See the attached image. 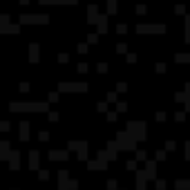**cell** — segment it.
Listing matches in <instances>:
<instances>
[{
  "label": "cell",
  "instance_id": "1",
  "mask_svg": "<svg viewBox=\"0 0 190 190\" xmlns=\"http://www.w3.org/2000/svg\"><path fill=\"white\" fill-rule=\"evenodd\" d=\"M47 101H14L9 105L11 112H47Z\"/></svg>",
  "mask_w": 190,
  "mask_h": 190
},
{
  "label": "cell",
  "instance_id": "2",
  "mask_svg": "<svg viewBox=\"0 0 190 190\" xmlns=\"http://www.w3.org/2000/svg\"><path fill=\"white\" fill-rule=\"evenodd\" d=\"M107 148H112V150H136V139L128 130H123V132H116V141H110Z\"/></svg>",
  "mask_w": 190,
  "mask_h": 190
},
{
  "label": "cell",
  "instance_id": "3",
  "mask_svg": "<svg viewBox=\"0 0 190 190\" xmlns=\"http://www.w3.org/2000/svg\"><path fill=\"white\" fill-rule=\"evenodd\" d=\"M87 22L90 25H96L99 34H107V16L99 14V7H96V5H90L87 7Z\"/></svg>",
  "mask_w": 190,
  "mask_h": 190
},
{
  "label": "cell",
  "instance_id": "4",
  "mask_svg": "<svg viewBox=\"0 0 190 190\" xmlns=\"http://www.w3.org/2000/svg\"><path fill=\"white\" fill-rule=\"evenodd\" d=\"M20 25H29V22H34V25H47L49 22V14H29V11H25V14H20Z\"/></svg>",
  "mask_w": 190,
  "mask_h": 190
},
{
  "label": "cell",
  "instance_id": "5",
  "mask_svg": "<svg viewBox=\"0 0 190 190\" xmlns=\"http://www.w3.org/2000/svg\"><path fill=\"white\" fill-rule=\"evenodd\" d=\"M125 130H128L130 134L134 136L136 141H139V139H146V130H148V125H146V121H128Z\"/></svg>",
  "mask_w": 190,
  "mask_h": 190
},
{
  "label": "cell",
  "instance_id": "6",
  "mask_svg": "<svg viewBox=\"0 0 190 190\" xmlns=\"http://www.w3.org/2000/svg\"><path fill=\"white\" fill-rule=\"evenodd\" d=\"M165 31V25L163 22H141L136 25V34H163Z\"/></svg>",
  "mask_w": 190,
  "mask_h": 190
},
{
  "label": "cell",
  "instance_id": "7",
  "mask_svg": "<svg viewBox=\"0 0 190 190\" xmlns=\"http://www.w3.org/2000/svg\"><path fill=\"white\" fill-rule=\"evenodd\" d=\"M61 92H85L87 90V83H67V80H63L58 85Z\"/></svg>",
  "mask_w": 190,
  "mask_h": 190
},
{
  "label": "cell",
  "instance_id": "8",
  "mask_svg": "<svg viewBox=\"0 0 190 190\" xmlns=\"http://www.w3.org/2000/svg\"><path fill=\"white\" fill-rule=\"evenodd\" d=\"M143 177H146V179H154V177H157V163H154V161H146V165H143Z\"/></svg>",
  "mask_w": 190,
  "mask_h": 190
},
{
  "label": "cell",
  "instance_id": "9",
  "mask_svg": "<svg viewBox=\"0 0 190 190\" xmlns=\"http://www.w3.org/2000/svg\"><path fill=\"white\" fill-rule=\"evenodd\" d=\"M49 159L51 161H67L70 159V152L67 150H49Z\"/></svg>",
  "mask_w": 190,
  "mask_h": 190
},
{
  "label": "cell",
  "instance_id": "10",
  "mask_svg": "<svg viewBox=\"0 0 190 190\" xmlns=\"http://www.w3.org/2000/svg\"><path fill=\"white\" fill-rule=\"evenodd\" d=\"M29 168L31 170H40V154H38V150H29Z\"/></svg>",
  "mask_w": 190,
  "mask_h": 190
},
{
  "label": "cell",
  "instance_id": "11",
  "mask_svg": "<svg viewBox=\"0 0 190 190\" xmlns=\"http://www.w3.org/2000/svg\"><path fill=\"white\" fill-rule=\"evenodd\" d=\"M40 61V47L38 43H29V63H38Z\"/></svg>",
  "mask_w": 190,
  "mask_h": 190
},
{
  "label": "cell",
  "instance_id": "12",
  "mask_svg": "<svg viewBox=\"0 0 190 190\" xmlns=\"http://www.w3.org/2000/svg\"><path fill=\"white\" fill-rule=\"evenodd\" d=\"M87 141H70L67 143V150H76V152H85L87 150Z\"/></svg>",
  "mask_w": 190,
  "mask_h": 190
},
{
  "label": "cell",
  "instance_id": "13",
  "mask_svg": "<svg viewBox=\"0 0 190 190\" xmlns=\"http://www.w3.org/2000/svg\"><path fill=\"white\" fill-rule=\"evenodd\" d=\"M11 152H14V150H11L9 141H2V143H0V159H2V161H9Z\"/></svg>",
  "mask_w": 190,
  "mask_h": 190
},
{
  "label": "cell",
  "instance_id": "14",
  "mask_svg": "<svg viewBox=\"0 0 190 190\" xmlns=\"http://www.w3.org/2000/svg\"><path fill=\"white\" fill-rule=\"evenodd\" d=\"M9 165H11V170H18V165H20V152H18V150L11 152V157H9Z\"/></svg>",
  "mask_w": 190,
  "mask_h": 190
},
{
  "label": "cell",
  "instance_id": "15",
  "mask_svg": "<svg viewBox=\"0 0 190 190\" xmlns=\"http://www.w3.org/2000/svg\"><path fill=\"white\" fill-rule=\"evenodd\" d=\"M20 31V25H0V34H18Z\"/></svg>",
  "mask_w": 190,
  "mask_h": 190
},
{
  "label": "cell",
  "instance_id": "16",
  "mask_svg": "<svg viewBox=\"0 0 190 190\" xmlns=\"http://www.w3.org/2000/svg\"><path fill=\"white\" fill-rule=\"evenodd\" d=\"M87 168L90 170H105L107 163H105V161H101V159H96V161H87Z\"/></svg>",
  "mask_w": 190,
  "mask_h": 190
},
{
  "label": "cell",
  "instance_id": "17",
  "mask_svg": "<svg viewBox=\"0 0 190 190\" xmlns=\"http://www.w3.org/2000/svg\"><path fill=\"white\" fill-rule=\"evenodd\" d=\"M20 139L22 141L29 139V121H20Z\"/></svg>",
  "mask_w": 190,
  "mask_h": 190
},
{
  "label": "cell",
  "instance_id": "18",
  "mask_svg": "<svg viewBox=\"0 0 190 190\" xmlns=\"http://www.w3.org/2000/svg\"><path fill=\"white\" fill-rule=\"evenodd\" d=\"M78 0H40V5H76Z\"/></svg>",
  "mask_w": 190,
  "mask_h": 190
},
{
  "label": "cell",
  "instance_id": "19",
  "mask_svg": "<svg viewBox=\"0 0 190 190\" xmlns=\"http://www.w3.org/2000/svg\"><path fill=\"white\" fill-rule=\"evenodd\" d=\"M146 177H143V172L141 170H136V190H146Z\"/></svg>",
  "mask_w": 190,
  "mask_h": 190
},
{
  "label": "cell",
  "instance_id": "20",
  "mask_svg": "<svg viewBox=\"0 0 190 190\" xmlns=\"http://www.w3.org/2000/svg\"><path fill=\"white\" fill-rule=\"evenodd\" d=\"M175 188L177 190H190V179H177L175 181Z\"/></svg>",
  "mask_w": 190,
  "mask_h": 190
},
{
  "label": "cell",
  "instance_id": "21",
  "mask_svg": "<svg viewBox=\"0 0 190 190\" xmlns=\"http://www.w3.org/2000/svg\"><path fill=\"white\" fill-rule=\"evenodd\" d=\"M175 61H177V63H190V54L179 51V54H175Z\"/></svg>",
  "mask_w": 190,
  "mask_h": 190
},
{
  "label": "cell",
  "instance_id": "22",
  "mask_svg": "<svg viewBox=\"0 0 190 190\" xmlns=\"http://www.w3.org/2000/svg\"><path fill=\"white\" fill-rule=\"evenodd\" d=\"M183 27H186V34H183V40H186V43L190 45V14L186 16V25H183Z\"/></svg>",
  "mask_w": 190,
  "mask_h": 190
},
{
  "label": "cell",
  "instance_id": "23",
  "mask_svg": "<svg viewBox=\"0 0 190 190\" xmlns=\"http://www.w3.org/2000/svg\"><path fill=\"white\" fill-rule=\"evenodd\" d=\"M105 5H107V14H116V0H105Z\"/></svg>",
  "mask_w": 190,
  "mask_h": 190
},
{
  "label": "cell",
  "instance_id": "24",
  "mask_svg": "<svg viewBox=\"0 0 190 190\" xmlns=\"http://www.w3.org/2000/svg\"><path fill=\"white\" fill-rule=\"evenodd\" d=\"M175 14H177V16H188V14H186V5H181V2L175 5Z\"/></svg>",
  "mask_w": 190,
  "mask_h": 190
},
{
  "label": "cell",
  "instance_id": "25",
  "mask_svg": "<svg viewBox=\"0 0 190 190\" xmlns=\"http://www.w3.org/2000/svg\"><path fill=\"white\" fill-rule=\"evenodd\" d=\"M116 96H119L116 92H107V96H105V99H107V103H119V101H116Z\"/></svg>",
  "mask_w": 190,
  "mask_h": 190
},
{
  "label": "cell",
  "instance_id": "26",
  "mask_svg": "<svg viewBox=\"0 0 190 190\" xmlns=\"http://www.w3.org/2000/svg\"><path fill=\"white\" fill-rule=\"evenodd\" d=\"M116 112H128V103H125V101H119V103H116Z\"/></svg>",
  "mask_w": 190,
  "mask_h": 190
},
{
  "label": "cell",
  "instance_id": "27",
  "mask_svg": "<svg viewBox=\"0 0 190 190\" xmlns=\"http://www.w3.org/2000/svg\"><path fill=\"white\" fill-rule=\"evenodd\" d=\"M116 51H119V54H125V51H128V43H119L116 45Z\"/></svg>",
  "mask_w": 190,
  "mask_h": 190
},
{
  "label": "cell",
  "instance_id": "28",
  "mask_svg": "<svg viewBox=\"0 0 190 190\" xmlns=\"http://www.w3.org/2000/svg\"><path fill=\"white\" fill-rule=\"evenodd\" d=\"M136 159H139V161H146V159H148V152H146V150H136Z\"/></svg>",
  "mask_w": 190,
  "mask_h": 190
},
{
  "label": "cell",
  "instance_id": "29",
  "mask_svg": "<svg viewBox=\"0 0 190 190\" xmlns=\"http://www.w3.org/2000/svg\"><path fill=\"white\" fill-rule=\"evenodd\" d=\"M47 101H49V103H56V101H58V92H49Z\"/></svg>",
  "mask_w": 190,
  "mask_h": 190
},
{
  "label": "cell",
  "instance_id": "30",
  "mask_svg": "<svg viewBox=\"0 0 190 190\" xmlns=\"http://www.w3.org/2000/svg\"><path fill=\"white\" fill-rule=\"evenodd\" d=\"M116 31H119V34H125V31H128V25H125V22H119V25H116Z\"/></svg>",
  "mask_w": 190,
  "mask_h": 190
},
{
  "label": "cell",
  "instance_id": "31",
  "mask_svg": "<svg viewBox=\"0 0 190 190\" xmlns=\"http://www.w3.org/2000/svg\"><path fill=\"white\" fill-rule=\"evenodd\" d=\"M38 177H40L43 181H47V179H49V172H47V170H38Z\"/></svg>",
  "mask_w": 190,
  "mask_h": 190
},
{
  "label": "cell",
  "instance_id": "32",
  "mask_svg": "<svg viewBox=\"0 0 190 190\" xmlns=\"http://www.w3.org/2000/svg\"><path fill=\"white\" fill-rule=\"evenodd\" d=\"M154 70H157L159 74H163V72H165V63H157V65H154Z\"/></svg>",
  "mask_w": 190,
  "mask_h": 190
},
{
  "label": "cell",
  "instance_id": "33",
  "mask_svg": "<svg viewBox=\"0 0 190 190\" xmlns=\"http://www.w3.org/2000/svg\"><path fill=\"white\" fill-rule=\"evenodd\" d=\"M67 61H70V54H65V51L58 54V63H67Z\"/></svg>",
  "mask_w": 190,
  "mask_h": 190
},
{
  "label": "cell",
  "instance_id": "34",
  "mask_svg": "<svg viewBox=\"0 0 190 190\" xmlns=\"http://www.w3.org/2000/svg\"><path fill=\"white\" fill-rule=\"evenodd\" d=\"M105 188H107V190H116V181H114V179H110V181L105 183Z\"/></svg>",
  "mask_w": 190,
  "mask_h": 190
},
{
  "label": "cell",
  "instance_id": "35",
  "mask_svg": "<svg viewBox=\"0 0 190 190\" xmlns=\"http://www.w3.org/2000/svg\"><path fill=\"white\" fill-rule=\"evenodd\" d=\"M38 139H40V141H47V139H49V134H47L45 130H40V132H38Z\"/></svg>",
  "mask_w": 190,
  "mask_h": 190
},
{
  "label": "cell",
  "instance_id": "36",
  "mask_svg": "<svg viewBox=\"0 0 190 190\" xmlns=\"http://www.w3.org/2000/svg\"><path fill=\"white\" fill-rule=\"evenodd\" d=\"M154 157H157V161H163V159H165V150H157Z\"/></svg>",
  "mask_w": 190,
  "mask_h": 190
},
{
  "label": "cell",
  "instance_id": "37",
  "mask_svg": "<svg viewBox=\"0 0 190 190\" xmlns=\"http://www.w3.org/2000/svg\"><path fill=\"white\" fill-rule=\"evenodd\" d=\"M0 25H9V14H2V16H0Z\"/></svg>",
  "mask_w": 190,
  "mask_h": 190
},
{
  "label": "cell",
  "instance_id": "38",
  "mask_svg": "<svg viewBox=\"0 0 190 190\" xmlns=\"http://www.w3.org/2000/svg\"><path fill=\"white\" fill-rule=\"evenodd\" d=\"M96 110H99V112H105V110H107V103H105V101H101L99 105H96Z\"/></svg>",
  "mask_w": 190,
  "mask_h": 190
},
{
  "label": "cell",
  "instance_id": "39",
  "mask_svg": "<svg viewBox=\"0 0 190 190\" xmlns=\"http://www.w3.org/2000/svg\"><path fill=\"white\" fill-rule=\"evenodd\" d=\"M116 92H128V83H119L116 85Z\"/></svg>",
  "mask_w": 190,
  "mask_h": 190
},
{
  "label": "cell",
  "instance_id": "40",
  "mask_svg": "<svg viewBox=\"0 0 190 190\" xmlns=\"http://www.w3.org/2000/svg\"><path fill=\"white\" fill-rule=\"evenodd\" d=\"M175 121H186V112H177L175 114Z\"/></svg>",
  "mask_w": 190,
  "mask_h": 190
},
{
  "label": "cell",
  "instance_id": "41",
  "mask_svg": "<svg viewBox=\"0 0 190 190\" xmlns=\"http://www.w3.org/2000/svg\"><path fill=\"white\" fill-rule=\"evenodd\" d=\"M78 72H80V74L87 72V63H78Z\"/></svg>",
  "mask_w": 190,
  "mask_h": 190
},
{
  "label": "cell",
  "instance_id": "42",
  "mask_svg": "<svg viewBox=\"0 0 190 190\" xmlns=\"http://www.w3.org/2000/svg\"><path fill=\"white\" fill-rule=\"evenodd\" d=\"M146 11H148L146 5H136V14H146Z\"/></svg>",
  "mask_w": 190,
  "mask_h": 190
},
{
  "label": "cell",
  "instance_id": "43",
  "mask_svg": "<svg viewBox=\"0 0 190 190\" xmlns=\"http://www.w3.org/2000/svg\"><path fill=\"white\" fill-rule=\"evenodd\" d=\"M96 70H99L101 74H103V72H107V63H99V67H96Z\"/></svg>",
  "mask_w": 190,
  "mask_h": 190
},
{
  "label": "cell",
  "instance_id": "44",
  "mask_svg": "<svg viewBox=\"0 0 190 190\" xmlns=\"http://www.w3.org/2000/svg\"><path fill=\"white\" fill-rule=\"evenodd\" d=\"M154 119H157V121H165V112H157V114H154Z\"/></svg>",
  "mask_w": 190,
  "mask_h": 190
},
{
  "label": "cell",
  "instance_id": "45",
  "mask_svg": "<svg viewBox=\"0 0 190 190\" xmlns=\"http://www.w3.org/2000/svg\"><path fill=\"white\" fill-rule=\"evenodd\" d=\"M175 148H177L175 141H168V143H165V150H175Z\"/></svg>",
  "mask_w": 190,
  "mask_h": 190
},
{
  "label": "cell",
  "instance_id": "46",
  "mask_svg": "<svg viewBox=\"0 0 190 190\" xmlns=\"http://www.w3.org/2000/svg\"><path fill=\"white\" fill-rule=\"evenodd\" d=\"M11 128V125H9V121H2V123H0V130H5V132H7Z\"/></svg>",
  "mask_w": 190,
  "mask_h": 190
},
{
  "label": "cell",
  "instance_id": "47",
  "mask_svg": "<svg viewBox=\"0 0 190 190\" xmlns=\"http://www.w3.org/2000/svg\"><path fill=\"white\" fill-rule=\"evenodd\" d=\"M183 105H186V112H190V94L186 92V103H183Z\"/></svg>",
  "mask_w": 190,
  "mask_h": 190
},
{
  "label": "cell",
  "instance_id": "48",
  "mask_svg": "<svg viewBox=\"0 0 190 190\" xmlns=\"http://www.w3.org/2000/svg\"><path fill=\"white\" fill-rule=\"evenodd\" d=\"M96 38H99V34H90V36H87V43H96Z\"/></svg>",
  "mask_w": 190,
  "mask_h": 190
},
{
  "label": "cell",
  "instance_id": "49",
  "mask_svg": "<svg viewBox=\"0 0 190 190\" xmlns=\"http://www.w3.org/2000/svg\"><path fill=\"white\" fill-rule=\"evenodd\" d=\"M47 116H49V121H58V112H49Z\"/></svg>",
  "mask_w": 190,
  "mask_h": 190
},
{
  "label": "cell",
  "instance_id": "50",
  "mask_svg": "<svg viewBox=\"0 0 190 190\" xmlns=\"http://www.w3.org/2000/svg\"><path fill=\"white\" fill-rule=\"evenodd\" d=\"M78 161H87V150H85V152H78Z\"/></svg>",
  "mask_w": 190,
  "mask_h": 190
},
{
  "label": "cell",
  "instance_id": "51",
  "mask_svg": "<svg viewBox=\"0 0 190 190\" xmlns=\"http://www.w3.org/2000/svg\"><path fill=\"white\" fill-rule=\"evenodd\" d=\"M186 161H190V141H186Z\"/></svg>",
  "mask_w": 190,
  "mask_h": 190
},
{
  "label": "cell",
  "instance_id": "52",
  "mask_svg": "<svg viewBox=\"0 0 190 190\" xmlns=\"http://www.w3.org/2000/svg\"><path fill=\"white\" fill-rule=\"evenodd\" d=\"M116 114L119 112H107V121H116Z\"/></svg>",
  "mask_w": 190,
  "mask_h": 190
},
{
  "label": "cell",
  "instance_id": "53",
  "mask_svg": "<svg viewBox=\"0 0 190 190\" xmlns=\"http://www.w3.org/2000/svg\"><path fill=\"white\" fill-rule=\"evenodd\" d=\"M157 188H159V190H165V181L159 179V181H157Z\"/></svg>",
  "mask_w": 190,
  "mask_h": 190
},
{
  "label": "cell",
  "instance_id": "54",
  "mask_svg": "<svg viewBox=\"0 0 190 190\" xmlns=\"http://www.w3.org/2000/svg\"><path fill=\"white\" fill-rule=\"evenodd\" d=\"M78 51H80V54H85V51H87V45L80 43V45H78Z\"/></svg>",
  "mask_w": 190,
  "mask_h": 190
},
{
  "label": "cell",
  "instance_id": "55",
  "mask_svg": "<svg viewBox=\"0 0 190 190\" xmlns=\"http://www.w3.org/2000/svg\"><path fill=\"white\" fill-rule=\"evenodd\" d=\"M20 92H29V83H20Z\"/></svg>",
  "mask_w": 190,
  "mask_h": 190
},
{
  "label": "cell",
  "instance_id": "56",
  "mask_svg": "<svg viewBox=\"0 0 190 190\" xmlns=\"http://www.w3.org/2000/svg\"><path fill=\"white\" fill-rule=\"evenodd\" d=\"M128 170H136V161H128Z\"/></svg>",
  "mask_w": 190,
  "mask_h": 190
},
{
  "label": "cell",
  "instance_id": "57",
  "mask_svg": "<svg viewBox=\"0 0 190 190\" xmlns=\"http://www.w3.org/2000/svg\"><path fill=\"white\" fill-rule=\"evenodd\" d=\"M128 63H136V54H128Z\"/></svg>",
  "mask_w": 190,
  "mask_h": 190
},
{
  "label": "cell",
  "instance_id": "58",
  "mask_svg": "<svg viewBox=\"0 0 190 190\" xmlns=\"http://www.w3.org/2000/svg\"><path fill=\"white\" fill-rule=\"evenodd\" d=\"M20 2H22V5H27V2H29V0H20Z\"/></svg>",
  "mask_w": 190,
  "mask_h": 190
}]
</instances>
